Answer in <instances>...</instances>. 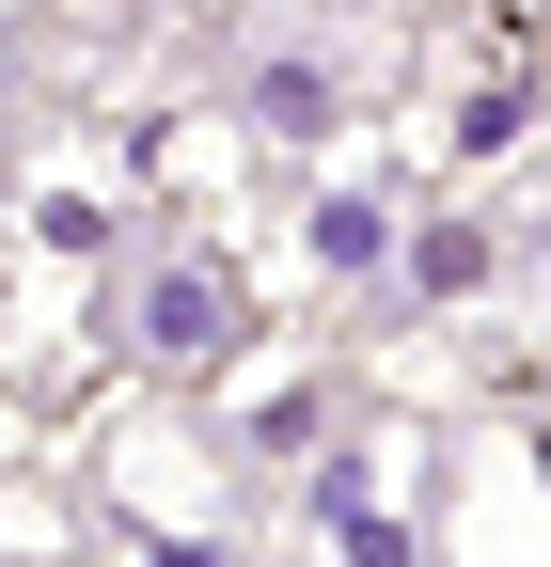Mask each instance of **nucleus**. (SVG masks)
I'll use <instances>...</instances> for the list:
<instances>
[{
    "label": "nucleus",
    "instance_id": "1",
    "mask_svg": "<svg viewBox=\"0 0 551 567\" xmlns=\"http://www.w3.org/2000/svg\"><path fill=\"white\" fill-rule=\"evenodd\" d=\"M111 347L143 379H174V394H221L252 347H268V316H252V268L221 252V237H174V252H143L126 268V300H111Z\"/></svg>",
    "mask_w": 551,
    "mask_h": 567
},
{
    "label": "nucleus",
    "instance_id": "2",
    "mask_svg": "<svg viewBox=\"0 0 551 567\" xmlns=\"http://www.w3.org/2000/svg\"><path fill=\"white\" fill-rule=\"evenodd\" d=\"M300 536L331 567H426L441 551V473L409 425H331V457L300 473Z\"/></svg>",
    "mask_w": 551,
    "mask_h": 567
},
{
    "label": "nucleus",
    "instance_id": "3",
    "mask_svg": "<svg viewBox=\"0 0 551 567\" xmlns=\"http://www.w3.org/2000/svg\"><path fill=\"white\" fill-rule=\"evenodd\" d=\"M520 126H536V32H520V17H489V32L457 48V95H441V126H426V158H441V174H472V158H505Z\"/></svg>",
    "mask_w": 551,
    "mask_h": 567
},
{
    "label": "nucleus",
    "instance_id": "4",
    "mask_svg": "<svg viewBox=\"0 0 551 567\" xmlns=\"http://www.w3.org/2000/svg\"><path fill=\"white\" fill-rule=\"evenodd\" d=\"M284 252H300V284H394L409 205H394L378 174H315V189L284 205Z\"/></svg>",
    "mask_w": 551,
    "mask_h": 567
},
{
    "label": "nucleus",
    "instance_id": "5",
    "mask_svg": "<svg viewBox=\"0 0 551 567\" xmlns=\"http://www.w3.org/2000/svg\"><path fill=\"white\" fill-rule=\"evenodd\" d=\"M126 221H143V174H111V142H95V126L32 142V237H48V252H111Z\"/></svg>",
    "mask_w": 551,
    "mask_h": 567
},
{
    "label": "nucleus",
    "instance_id": "6",
    "mask_svg": "<svg viewBox=\"0 0 551 567\" xmlns=\"http://www.w3.org/2000/svg\"><path fill=\"white\" fill-rule=\"evenodd\" d=\"M394 284L457 316V300H489V284H505V237L472 221V205H426V221H409V252H394Z\"/></svg>",
    "mask_w": 551,
    "mask_h": 567
},
{
    "label": "nucleus",
    "instance_id": "7",
    "mask_svg": "<svg viewBox=\"0 0 551 567\" xmlns=\"http://www.w3.org/2000/svg\"><path fill=\"white\" fill-rule=\"evenodd\" d=\"M520 457H536V505H551V410H536V442H520Z\"/></svg>",
    "mask_w": 551,
    "mask_h": 567
},
{
    "label": "nucleus",
    "instance_id": "8",
    "mask_svg": "<svg viewBox=\"0 0 551 567\" xmlns=\"http://www.w3.org/2000/svg\"><path fill=\"white\" fill-rule=\"evenodd\" d=\"M0 567H63V536H48V551H0Z\"/></svg>",
    "mask_w": 551,
    "mask_h": 567
}]
</instances>
